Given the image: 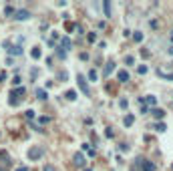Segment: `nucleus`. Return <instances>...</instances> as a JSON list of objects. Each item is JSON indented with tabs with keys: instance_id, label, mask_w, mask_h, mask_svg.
Here are the masks:
<instances>
[{
	"instance_id": "7ed1b4c3",
	"label": "nucleus",
	"mask_w": 173,
	"mask_h": 171,
	"mask_svg": "<svg viewBox=\"0 0 173 171\" xmlns=\"http://www.w3.org/2000/svg\"><path fill=\"white\" fill-rule=\"evenodd\" d=\"M72 165H75V167H85V165H86L85 155H83V153H75V155H72Z\"/></svg>"
},
{
	"instance_id": "423d86ee",
	"label": "nucleus",
	"mask_w": 173,
	"mask_h": 171,
	"mask_svg": "<svg viewBox=\"0 0 173 171\" xmlns=\"http://www.w3.org/2000/svg\"><path fill=\"white\" fill-rule=\"evenodd\" d=\"M60 49H63L65 52L72 49V40H70L69 36H63V38H60Z\"/></svg>"
},
{
	"instance_id": "39448f33",
	"label": "nucleus",
	"mask_w": 173,
	"mask_h": 171,
	"mask_svg": "<svg viewBox=\"0 0 173 171\" xmlns=\"http://www.w3.org/2000/svg\"><path fill=\"white\" fill-rule=\"evenodd\" d=\"M14 18H16V20H28V18H30V12H28V10H24V8L14 10Z\"/></svg>"
},
{
	"instance_id": "20e7f679",
	"label": "nucleus",
	"mask_w": 173,
	"mask_h": 171,
	"mask_svg": "<svg viewBox=\"0 0 173 171\" xmlns=\"http://www.w3.org/2000/svg\"><path fill=\"white\" fill-rule=\"evenodd\" d=\"M77 83H79L81 93H83V95H89V87H86V81H85V77H83V75H79V77H77Z\"/></svg>"
},
{
	"instance_id": "aec40b11",
	"label": "nucleus",
	"mask_w": 173,
	"mask_h": 171,
	"mask_svg": "<svg viewBox=\"0 0 173 171\" xmlns=\"http://www.w3.org/2000/svg\"><path fill=\"white\" fill-rule=\"evenodd\" d=\"M54 52H56V56H58V58H65V56H67V52L63 51L60 46H54Z\"/></svg>"
},
{
	"instance_id": "4c0bfd02",
	"label": "nucleus",
	"mask_w": 173,
	"mask_h": 171,
	"mask_svg": "<svg viewBox=\"0 0 173 171\" xmlns=\"http://www.w3.org/2000/svg\"><path fill=\"white\" fill-rule=\"evenodd\" d=\"M171 167H173V165H171Z\"/></svg>"
},
{
	"instance_id": "a211bd4d",
	"label": "nucleus",
	"mask_w": 173,
	"mask_h": 171,
	"mask_svg": "<svg viewBox=\"0 0 173 171\" xmlns=\"http://www.w3.org/2000/svg\"><path fill=\"white\" fill-rule=\"evenodd\" d=\"M103 8H105V16H111V2L103 0Z\"/></svg>"
},
{
	"instance_id": "9b49d317",
	"label": "nucleus",
	"mask_w": 173,
	"mask_h": 171,
	"mask_svg": "<svg viewBox=\"0 0 173 171\" xmlns=\"http://www.w3.org/2000/svg\"><path fill=\"white\" fill-rule=\"evenodd\" d=\"M153 129H155L157 133H163V131H167V125H165L163 121H157L155 125H153Z\"/></svg>"
},
{
	"instance_id": "f03ea898",
	"label": "nucleus",
	"mask_w": 173,
	"mask_h": 171,
	"mask_svg": "<svg viewBox=\"0 0 173 171\" xmlns=\"http://www.w3.org/2000/svg\"><path fill=\"white\" fill-rule=\"evenodd\" d=\"M42 153H44V151H42L40 147H30V149H28V159H30V161H38V159L42 157Z\"/></svg>"
},
{
	"instance_id": "6e6552de",
	"label": "nucleus",
	"mask_w": 173,
	"mask_h": 171,
	"mask_svg": "<svg viewBox=\"0 0 173 171\" xmlns=\"http://www.w3.org/2000/svg\"><path fill=\"white\" fill-rule=\"evenodd\" d=\"M157 75L161 79H165V81H173V72H165L163 68H157Z\"/></svg>"
},
{
	"instance_id": "412c9836",
	"label": "nucleus",
	"mask_w": 173,
	"mask_h": 171,
	"mask_svg": "<svg viewBox=\"0 0 173 171\" xmlns=\"http://www.w3.org/2000/svg\"><path fill=\"white\" fill-rule=\"evenodd\" d=\"M89 79H91V81H97V79H99V75H97V70H95V68H91V70H89Z\"/></svg>"
},
{
	"instance_id": "e433bc0d",
	"label": "nucleus",
	"mask_w": 173,
	"mask_h": 171,
	"mask_svg": "<svg viewBox=\"0 0 173 171\" xmlns=\"http://www.w3.org/2000/svg\"><path fill=\"white\" fill-rule=\"evenodd\" d=\"M171 40H173V32H171Z\"/></svg>"
},
{
	"instance_id": "5701e85b",
	"label": "nucleus",
	"mask_w": 173,
	"mask_h": 171,
	"mask_svg": "<svg viewBox=\"0 0 173 171\" xmlns=\"http://www.w3.org/2000/svg\"><path fill=\"white\" fill-rule=\"evenodd\" d=\"M10 107H18V105H20V99H14V97H10Z\"/></svg>"
},
{
	"instance_id": "4be33fe9",
	"label": "nucleus",
	"mask_w": 173,
	"mask_h": 171,
	"mask_svg": "<svg viewBox=\"0 0 173 171\" xmlns=\"http://www.w3.org/2000/svg\"><path fill=\"white\" fill-rule=\"evenodd\" d=\"M4 14H6V16H12V14H14V8H12V6H6V8H4Z\"/></svg>"
},
{
	"instance_id": "f8f14e48",
	"label": "nucleus",
	"mask_w": 173,
	"mask_h": 171,
	"mask_svg": "<svg viewBox=\"0 0 173 171\" xmlns=\"http://www.w3.org/2000/svg\"><path fill=\"white\" fill-rule=\"evenodd\" d=\"M36 99H38V101H46V99H49L46 91H44V89H36Z\"/></svg>"
},
{
	"instance_id": "f3484780",
	"label": "nucleus",
	"mask_w": 173,
	"mask_h": 171,
	"mask_svg": "<svg viewBox=\"0 0 173 171\" xmlns=\"http://www.w3.org/2000/svg\"><path fill=\"white\" fill-rule=\"evenodd\" d=\"M143 171H155V163H151V161H143Z\"/></svg>"
},
{
	"instance_id": "1a4fd4ad",
	"label": "nucleus",
	"mask_w": 173,
	"mask_h": 171,
	"mask_svg": "<svg viewBox=\"0 0 173 171\" xmlns=\"http://www.w3.org/2000/svg\"><path fill=\"white\" fill-rule=\"evenodd\" d=\"M151 115H153L155 119H163V117H165V111H163V109H157V107H153V109H151Z\"/></svg>"
},
{
	"instance_id": "dca6fc26",
	"label": "nucleus",
	"mask_w": 173,
	"mask_h": 171,
	"mask_svg": "<svg viewBox=\"0 0 173 171\" xmlns=\"http://www.w3.org/2000/svg\"><path fill=\"white\" fill-rule=\"evenodd\" d=\"M133 123H135V117H133V115H125V119H123V125H125V127H131Z\"/></svg>"
},
{
	"instance_id": "f704fd0d",
	"label": "nucleus",
	"mask_w": 173,
	"mask_h": 171,
	"mask_svg": "<svg viewBox=\"0 0 173 171\" xmlns=\"http://www.w3.org/2000/svg\"><path fill=\"white\" fill-rule=\"evenodd\" d=\"M169 54H173V46H169Z\"/></svg>"
},
{
	"instance_id": "72a5a7b5",
	"label": "nucleus",
	"mask_w": 173,
	"mask_h": 171,
	"mask_svg": "<svg viewBox=\"0 0 173 171\" xmlns=\"http://www.w3.org/2000/svg\"><path fill=\"white\" fill-rule=\"evenodd\" d=\"M16 171H28V169H26V167H18Z\"/></svg>"
},
{
	"instance_id": "6ab92c4d",
	"label": "nucleus",
	"mask_w": 173,
	"mask_h": 171,
	"mask_svg": "<svg viewBox=\"0 0 173 171\" xmlns=\"http://www.w3.org/2000/svg\"><path fill=\"white\" fill-rule=\"evenodd\" d=\"M30 56H32V58H40V56H42V51L36 46V49H32V51H30Z\"/></svg>"
},
{
	"instance_id": "a878e982",
	"label": "nucleus",
	"mask_w": 173,
	"mask_h": 171,
	"mask_svg": "<svg viewBox=\"0 0 173 171\" xmlns=\"http://www.w3.org/2000/svg\"><path fill=\"white\" fill-rule=\"evenodd\" d=\"M58 79H60V81H67V79H69V75H67L65 70H60V72H58Z\"/></svg>"
},
{
	"instance_id": "cd10ccee",
	"label": "nucleus",
	"mask_w": 173,
	"mask_h": 171,
	"mask_svg": "<svg viewBox=\"0 0 173 171\" xmlns=\"http://www.w3.org/2000/svg\"><path fill=\"white\" fill-rule=\"evenodd\" d=\"M20 83H22V79H20V77H18V75H16V77H14V79H12V85H20Z\"/></svg>"
},
{
	"instance_id": "c9c22d12",
	"label": "nucleus",
	"mask_w": 173,
	"mask_h": 171,
	"mask_svg": "<svg viewBox=\"0 0 173 171\" xmlns=\"http://www.w3.org/2000/svg\"><path fill=\"white\" fill-rule=\"evenodd\" d=\"M83 171H93V169H83Z\"/></svg>"
},
{
	"instance_id": "ddd939ff",
	"label": "nucleus",
	"mask_w": 173,
	"mask_h": 171,
	"mask_svg": "<svg viewBox=\"0 0 173 171\" xmlns=\"http://www.w3.org/2000/svg\"><path fill=\"white\" fill-rule=\"evenodd\" d=\"M113 70H115V63H113V61H109V63H107V67H105V70H103V77L111 75Z\"/></svg>"
},
{
	"instance_id": "c756f323",
	"label": "nucleus",
	"mask_w": 173,
	"mask_h": 171,
	"mask_svg": "<svg viewBox=\"0 0 173 171\" xmlns=\"http://www.w3.org/2000/svg\"><path fill=\"white\" fill-rule=\"evenodd\" d=\"M6 77H8V75H6V70H0V83H4V81H6Z\"/></svg>"
},
{
	"instance_id": "b1692460",
	"label": "nucleus",
	"mask_w": 173,
	"mask_h": 171,
	"mask_svg": "<svg viewBox=\"0 0 173 171\" xmlns=\"http://www.w3.org/2000/svg\"><path fill=\"white\" fill-rule=\"evenodd\" d=\"M133 38H135V42H141V40H143V32H135Z\"/></svg>"
},
{
	"instance_id": "4468645a",
	"label": "nucleus",
	"mask_w": 173,
	"mask_h": 171,
	"mask_svg": "<svg viewBox=\"0 0 173 171\" xmlns=\"http://www.w3.org/2000/svg\"><path fill=\"white\" fill-rule=\"evenodd\" d=\"M65 99H67V101H77V91H75V89L67 91V93H65Z\"/></svg>"
},
{
	"instance_id": "bb28decb",
	"label": "nucleus",
	"mask_w": 173,
	"mask_h": 171,
	"mask_svg": "<svg viewBox=\"0 0 173 171\" xmlns=\"http://www.w3.org/2000/svg\"><path fill=\"white\" fill-rule=\"evenodd\" d=\"M137 72H139V75H145V72H147V67H145V65H141V67L137 68Z\"/></svg>"
},
{
	"instance_id": "473e14b6",
	"label": "nucleus",
	"mask_w": 173,
	"mask_h": 171,
	"mask_svg": "<svg viewBox=\"0 0 173 171\" xmlns=\"http://www.w3.org/2000/svg\"><path fill=\"white\" fill-rule=\"evenodd\" d=\"M44 171H56V169H54L52 165H44Z\"/></svg>"
},
{
	"instance_id": "2f4dec72",
	"label": "nucleus",
	"mask_w": 173,
	"mask_h": 171,
	"mask_svg": "<svg viewBox=\"0 0 173 171\" xmlns=\"http://www.w3.org/2000/svg\"><path fill=\"white\" fill-rule=\"evenodd\" d=\"M89 40H91V42H95V40H97V34H95V32H89Z\"/></svg>"
},
{
	"instance_id": "9d476101",
	"label": "nucleus",
	"mask_w": 173,
	"mask_h": 171,
	"mask_svg": "<svg viewBox=\"0 0 173 171\" xmlns=\"http://www.w3.org/2000/svg\"><path fill=\"white\" fill-rule=\"evenodd\" d=\"M117 79H119V83H127V81H129V72L121 68V70L117 72Z\"/></svg>"
},
{
	"instance_id": "0eeeda50",
	"label": "nucleus",
	"mask_w": 173,
	"mask_h": 171,
	"mask_svg": "<svg viewBox=\"0 0 173 171\" xmlns=\"http://www.w3.org/2000/svg\"><path fill=\"white\" fill-rule=\"evenodd\" d=\"M24 93H26V89H24V87H16V89H12V91H10V97L18 99V97H24Z\"/></svg>"
},
{
	"instance_id": "c85d7f7f",
	"label": "nucleus",
	"mask_w": 173,
	"mask_h": 171,
	"mask_svg": "<svg viewBox=\"0 0 173 171\" xmlns=\"http://www.w3.org/2000/svg\"><path fill=\"white\" fill-rule=\"evenodd\" d=\"M24 115H26V119H32V117H34V111H32V109H28Z\"/></svg>"
},
{
	"instance_id": "2eb2a0df",
	"label": "nucleus",
	"mask_w": 173,
	"mask_h": 171,
	"mask_svg": "<svg viewBox=\"0 0 173 171\" xmlns=\"http://www.w3.org/2000/svg\"><path fill=\"white\" fill-rule=\"evenodd\" d=\"M143 103H147V105H151V107H155V105H157V97H153V95H147V97L143 99Z\"/></svg>"
},
{
	"instance_id": "393cba45",
	"label": "nucleus",
	"mask_w": 173,
	"mask_h": 171,
	"mask_svg": "<svg viewBox=\"0 0 173 171\" xmlns=\"http://www.w3.org/2000/svg\"><path fill=\"white\" fill-rule=\"evenodd\" d=\"M133 63H135V58H133L131 54H129V56H125V65H133Z\"/></svg>"
},
{
	"instance_id": "7c9ffc66",
	"label": "nucleus",
	"mask_w": 173,
	"mask_h": 171,
	"mask_svg": "<svg viewBox=\"0 0 173 171\" xmlns=\"http://www.w3.org/2000/svg\"><path fill=\"white\" fill-rule=\"evenodd\" d=\"M127 105H129L127 99H121V101H119V107H121V109H127Z\"/></svg>"
},
{
	"instance_id": "f257e3e1",
	"label": "nucleus",
	"mask_w": 173,
	"mask_h": 171,
	"mask_svg": "<svg viewBox=\"0 0 173 171\" xmlns=\"http://www.w3.org/2000/svg\"><path fill=\"white\" fill-rule=\"evenodd\" d=\"M8 54H12V56H18V54H22V46L20 44H10L8 40H4V44H2Z\"/></svg>"
}]
</instances>
